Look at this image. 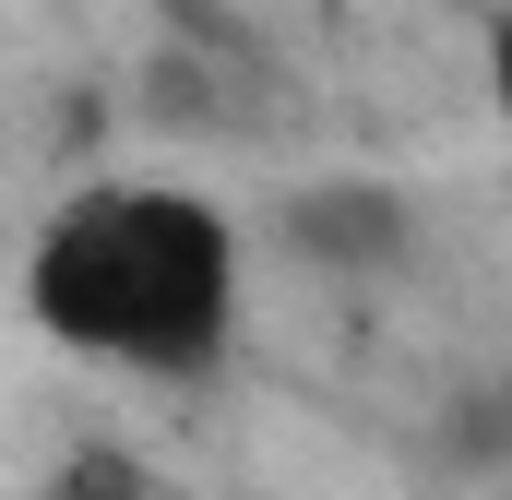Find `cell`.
I'll return each instance as SVG.
<instances>
[{"mask_svg": "<svg viewBox=\"0 0 512 500\" xmlns=\"http://www.w3.org/2000/svg\"><path fill=\"white\" fill-rule=\"evenodd\" d=\"M286 227L310 239V262H382V250H405V203L393 191H298Z\"/></svg>", "mask_w": 512, "mask_h": 500, "instance_id": "obj_2", "label": "cell"}, {"mask_svg": "<svg viewBox=\"0 0 512 500\" xmlns=\"http://www.w3.org/2000/svg\"><path fill=\"white\" fill-rule=\"evenodd\" d=\"M489 96H501V120H512V12L489 24Z\"/></svg>", "mask_w": 512, "mask_h": 500, "instance_id": "obj_3", "label": "cell"}, {"mask_svg": "<svg viewBox=\"0 0 512 500\" xmlns=\"http://www.w3.org/2000/svg\"><path fill=\"white\" fill-rule=\"evenodd\" d=\"M24 298H36V322L72 358L191 381V370H215L227 334H239V227L203 191L96 179V191H72L36 227Z\"/></svg>", "mask_w": 512, "mask_h": 500, "instance_id": "obj_1", "label": "cell"}]
</instances>
